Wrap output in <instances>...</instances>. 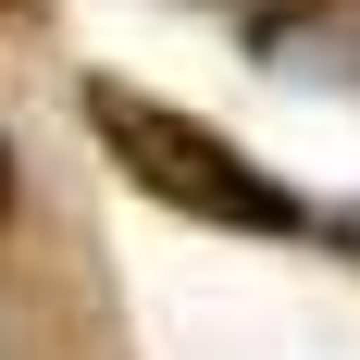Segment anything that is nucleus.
Returning a JSON list of instances; mask_svg holds the SVG:
<instances>
[{
  "instance_id": "f257e3e1",
  "label": "nucleus",
  "mask_w": 360,
  "mask_h": 360,
  "mask_svg": "<svg viewBox=\"0 0 360 360\" xmlns=\"http://www.w3.org/2000/svg\"><path fill=\"white\" fill-rule=\"evenodd\" d=\"M87 137L112 149L124 186H149V199L186 212V224H224V236H298V224H311L236 137H212V124L174 112V100H137L124 75H87Z\"/></svg>"
},
{
  "instance_id": "f03ea898",
  "label": "nucleus",
  "mask_w": 360,
  "mask_h": 360,
  "mask_svg": "<svg viewBox=\"0 0 360 360\" xmlns=\"http://www.w3.org/2000/svg\"><path fill=\"white\" fill-rule=\"evenodd\" d=\"M335 249H348V261H360V212H348V224H335Z\"/></svg>"
},
{
  "instance_id": "7ed1b4c3",
  "label": "nucleus",
  "mask_w": 360,
  "mask_h": 360,
  "mask_svg": "<svg viewBox=\"0 0 360 360\" xmlns=\"http://www.w3.org/2000/svg\"><path fill=\"white\" fill-rule=\"evenodd\" d=\"M0 13H13V0H0Z\"/></svg>"
}]
</instances>
